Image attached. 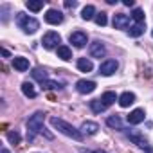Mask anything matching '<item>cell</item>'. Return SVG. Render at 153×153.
<instances>
[{"label": "cell", "instance_id": "1", "mask_svg": "<svg viewBox=\"0 0 153 153\" xmlns=\"http://www.w3.org/2000/svg\"><path fill=\"white\" fill-rule=\"evenodd\" d=\"M51 124H52L56 130H59L63 135H67V137H72L74 140H81V139H83V133H81L79 130H76L72 124H68V123H67V121H63V119L51 117Z\"/></svg>", "mask_w": 153, "mask_h": 153}, {"label": "cell", "instance_id": "2", "mask_svg": "<svg viewBox=\"0 0 153 153\" xmlns=\"http://www.w3.org/2000/svg\"><path fill=\"white\" fill-rule=\"evenodd\" d=\"M43 119H45V114L43 112H36V114H33L27 119V139L33 140V137L36 133H42L45 130L43 128Z\"/></svg>", "mask_w": 153, "mask_h": 153}, {"label": "cell", "instance_id": "3", "mask_svg": "<svg viewBox=\"0 0 153 153\" xmlns=\"http://www.w3.org/2000/svg\"><path fill=\"white\" fill-rule=\"evenodd\" d=\"M16 22H18L20 29H22L24 33H27V34L36 33V31H38V27H40V22H38L36 18H31V16H27V15H24V13H18Z\"/></svg>", "mask_w": 153, "mask_h": 153}, {"label": "cell", "instance_id": "4", "mask_svg": "<svg viewBox=\"0 0 153 153\" xmlns=\"http://www.w3.org/2000/svg\"><path fill=\"white\" fill-rule=\"evenodd\" d=\"M126 135H128V139H130L133 144H137L140 149H144L146 153H153V146H151V144H149V142H148V140H146L139 131H137V130H128V131H126Z\"/></svg>", "mask_w": 153, "mask_h": 153}, {"label": "cell", "instance_id": "5", "mask_svg": "<svg viewBox=\"0 0 153 153\" xmlns=\"http://www.w3.org/2000/svg\"><path fill=\"white\" fill-rule=\"evenodd\" d=\"M59 42H61V38H59V34H58V33H54V31L47 33V34L43 36V40H42V43H43V47H45V49H54V47H59V45H58Z\"/></svg>", "mask_w": 153, "mask_h": 153}, {"label": "cell", "instance_id": "6", "mask_svg": "<svg viewBox=\"0 0 153 153\" xmlns=\"http://www.w3.org/2000/svg\"><path fill=\"white\" fill-rule=\"evenodd\" d=\"M115 70H117V61L115 59H106L99 67V74L101 76H112V74H115Z\"/></svg>", "mask_w": 153, "mask_h": 153}, {"label": "cell", "instance_id": "7", "mask_svg": "<svg viewBox=\"0 0 153 153\" xmlns=\"http://www.w3.org/2000/svg\"><path fill=\"white\" fill-rule=\"evenodd\" d=\"M88 52H90V56H92V58H99V59H101V58L106 54V49H105V45H103L99 40H96V42H92V43H90Z\"/></svg>", "mask_w": 153, "mask_h": 153}, {"label": "cell", "instance_id": "8", "mask_svg": "<svg viewBox=\"0 0 153 153\" xmlns=\"http://www.w3.org/2000/svg\"><path fill=\"white\" fill-rule=\"evenodd\" d=\"M96 83L94 81H87V79H79L78 83H76V90H78L79 94H90L96 90Z\"/></svg>", "mask_w": 153, "mask_h": 153}, {"label": "cell", "instance_id": "9", "mask_svg": "<svg viewBox=\"0 0 153 153\" xmlns=\"http://www.w3.org/2000/svg\"><path fill=\"white\" fill-rule=\"evenodd\" d=\"M68 40H70V43H72L74 47H78V49H81V47H85V45H87V34H85V33H81V31L72 33Z\"/></svg>", "mask_w": 153, "mask_h": 153}, {"label": "cell", "instance_id": "10", "mask_svg": "<svg viewBox=\"0 0 153 153\" xmlns=\"http://www.w3.org/2000/svg\"><path fill=\"white\" fill-rule=\"evenodd\" d=\"M45 22L51 24V25H58V24H61V22H63V15H61V11H58V9H49L47 15H45Z\"/></svg>", "mask_w": 153, "mask_h": 153}, {"label": "cell", "instance_id": "11", "mask_svg": "<svg viewBox=\"0 0 153 153\" xmlns=\"http://www.w3.org/2000/svg\"><path fill=\"white\" fill-rule=\"evenodd\" d=\"M128 25H130L128 15H123V13L114 15V27H115V29H126Z\"/></svg>", "mask_w": 153, "mask_h": 153}, {"label": "cell", "instance_id": "12", "mask_svg": "<svg viewBox=\"0 0 153 153\" xmlns=\"http://www.w3.org/2000/svg\"><path fill=\"white\" fill-rule=\"evenodd\" d=\"M144 117H146L144 110H142V108H135V110L128 115V123H130V124H140V123L144 121Z\"/></svg>", "mask_w": 153, "mask_h": 153}, {"label": "cell", "instance_id": "13", "mask_svg": "<svg viewBox=\"0 0 153 153\" xmlns=\"http://www.w3.org/2000/svg\"><path fill=\"white\" fill-rule=\"evenodd\" d=\"M13 67H15L18 72H25V70L29 68V59H27V58H22V56L13 58Z\"/></svg>", "mask_w": 153, "mask_h": 153}, {"label": "cell", "instance_id": "14", "mask_svg": "<svg viewBox=\"0 0 153 153\" xmlns=\"http://www.w3.org/2000/svg\"><path fill=\"white\" fill-rule=\"evenodd\" d=\"M97 130H99L97 123H92V121H85V123L81 124V133H87V135H94V133H97Z\"/></svg>", "mask_w": 153, "mask_h": 153}, {"label": "cell", "instance_id": "15", "mask_svg": "<svg viewBox=\"0 0 153 153\" xmlns=\"http://www.w3.org/2000/svg\"><path fill=\"white\" fill-rule=\"evenodd\" d=\"M135 103V94H131V92H124V94H121V97H119V105L123 106V108H126V106H130V105H133Z\"/></svg>", "mask_w": 153, "mask_h": 153}, {"label": "cell", "instance_id": "16", "mask_svg": "<svg viewBox=\"0 0 153 153\" xmlns=\"http://www.w3.org/2000/svg\"><path fill=\"white\" fill-rule=\"evenodd\" d=\"M31 74H33V78H34L36 81H40V83L49 81V74H47V70H45V68H40V67H38V68H34Z\"/></svg>", "mask_w": 153, "mask_h": 153}, {"label": "cell", "instance_id": "17", "mask_svg": "<svg viewBox=\"0 0 153 153\" xmlns=\"http://www.w3.org/2000/svg\"><path fill=\"white\" fill-rule=\"evenodd\" d=\"M106 124H108L110 128H115V130H124L123 121H121L119 115H112V117H108V119H106Z\"/></svg>", "mask_w": 153, "mask_h": 153}, {"label": "cell", "instance_id": "18", "mask_svg": "<svg viewBox=\"0 0 153 153\" xmlns=\"http://www.w3.org/2000/svg\"><path fill=\"white\" fill-rule=\"evenodd\" d=\"M78 68H79L81 72H90V70L94 68V65H92L90 59H87V58H79V59H78Z\"/></svg>", "mask_w": 153, "mask_h": 153}, {"label": "cell", "instance_id": "19", "mask_svg": "<svg viewBox=\"0 0 153 153\" xmlns=\"http://www.w3.org/2000/svg\"><path fill=\"white\" fill-rule=\"evenodd\" d=\"M58 58H61V59H70L72 58V51H70V47H67V45H59L58 47Z\"/></svg>", "mask_w": 153, "mask_h": 153}, {"label": "cell", "instance_id": "20", "mask_svg": "<svg viewBox=\"0 0 153 153\" xmlns=\"http://www.w3.org/2000/svg\"><path fill=\"white\" fill-rule=\"evenodd\" d=\"M22 92H24V96H27V97H36V90H34V85L33 83H29V81H25L24 85H22Z\"/></svg>", "mask_w": 153, "mask_h": 153}, {"label": "cell", "instance_id": "21", "mask_svg": "<svg viewBox=\"0 0 153 153\" xmlns=\"http://www.w3.org/2000/svg\"><path fill=\"white\" fill-rule=\"evenodd\" d=\"M90 108H92V112L101 114V112H105V110H106V105H105L101 99H92V101H90Z\"/></svg>", "mask_w": 153, "mask_h": 153}, {"label": "cell", "instance_id": "22", "mask_svg": "<svg viewBox=\"0 0 153 153\" xmlns=\"http://www.w3.org/2000/svg\"><path fill=\"white\" fill-rule=\"evenodd\" d=\"M25 6H27V9L33 11V13H38V11L43 9V2H42V0H29Z\"/></svg>", "mask_w": 153, "mask_h": 153}, {"label": "cell", "instance_id": "23", "mask_svg": "<svg viewBox=\"0 0 153 153\" xmlns=\"http://www.w3.org/2000/svg\"><path fill=\"white\" fill-rule=\"evenodd\" d=\"M142 33H144V25H142V24H135V25H131V27L128 29V34H130L131 38H139Z\"/></svg>", "mask_w": 153, "mask_h": 153}, {"label": "cell", "instance_id": "24", "mask_svg": "<svg viewBox=\"0 0 153 153\" xmlns=\"http://www.w3.org/2000/svg\"><path fill=\"white\" fill-rule=\"evenodd\" d=\"M81 18L83 20H92V18H96V7L94 6H87L85 9H83V13H81Z\"/></svg>", "mask_w": 153, "mask_h": 153}, {"label": "cell", "instance_id": "25", "mask_svg": "<svg viewBox=\"0 0 153 153\" xmlns=\"http://www.w3.org/2000/svg\"><path fill=\"white\" fill-rule=\"evenodd\" d=\"M101 101L108 106V105H112V103H115V101H117V96H115V92H105V94H103V97H101Z\"/></svg>", "mask_w": 153, "mask_h": 153}, {"label": "cell", "instance_id": "26", "mask_svg": "<svg viewBox=\"0 0 153 153\" xmlns=\"http://www.w3.org/2000/svg\"><path fill=\"white\" fill-rule=\"evenodd\" d=\"M42 87L45 90H59V88H63V85L58 83V81H45V83H42Z\"/></svg>", "mask_w": 153, "mask_h": 153}, {"label": "cell", "instance_id": "27", "mask_svg": "<svg viewBox=\"0 0 153 153\" xmlns=\"http://www.w3.org/2000/svg\"><path fill=\"white\" fill-rule=\"evenodd\" d=\"M131 18H133L137 24H142V22H144V11H142V9H139V7H137V9H133Z\"/></svg>", "mask_w": 153, "mask_h": 153}, {"label": "cell", "instance_id": "28", "mask_svg": "<svg viewBox=\"0 0 153 153\" xmlns=\"http://www.w3.org/2000/svg\"><path fill=\"white\" fill-rule=\"evenodd\" d=\"M96 24H97V25H101V27H105V25L108 24L106 13H97V15H96Z\"/></svg>", "mask_w": 153, "mask_h": 153}, {"label": "cell", "instance_id": "29", "mask_svg": "<svg viewBox=\"0 0 153 153\" xmlns=\"http://www.w3.org/2000/svg\"><path fill=\"white\" fill-rule=\"evenodd\" d=\"M7 140L13 142V144H18V142H20V133H18V131H9V133H7Z\"/></svg>", "mask_w": 153, "mask_h": 153}, {"label": "cell", "instance_id": "30", "mask_svg": "<svg viewBox=\"0 0 153 153\" xmlns=\"http://www.w3.org/2000/svg\"><path fill=\"white\" fill-rule=\"evenodd\" d=\"M76 6H78L76 0H67V2H65V7H76Z\"/></svg>", "mask_w": 153, "mask_h": 153}, {"label": "cell", "instance_id": "31", "mask_svg": "<svg viewBox=\"0 0 153 153\" xmlns=\"http://www.w3.org/2000/svg\"><path fill=\"white\" fill-rule=\"evenodd\" d=\"M79 153H106V151H101V149H97V151H88V149H79Z\"/></svg>", "mask_w": 153, "mask_h": 153}, {"label": "cell", "instance_id": "32", "mask_svg": "<svg viewBox=\"0 0 153 153\" xmlns=\"http://www.w3.org/2000/svg\"><path fill=\"white\" fill-rule=\"evenodd\" d=\"M123 4H124V6H133V0H124Z\"/></svg>", "mask_w": 153, "mask_h": 153}, {"label": "cell", "instance_id": "33", "mask_svg": "<svg viewBox=\"0 0 153 153\" xmlns=\"http://www.w3.org/2000/svg\"><path fill=\"white\" fill-rule=\"evenodd\" d=\"M2 54H4L6 58H9V52H7V49H2Z\"/></svg>", "mask_w": 153, "mask_h": 153}, {"label": "cell", "instance_id": "34", "mask_svg": "<svg viewBox=\"0 0 153 153\" xmlns=\"http://www.w3.org/2000/svg\"><path fill=\"white\" fill-rule=\"evenodd\" d=\"M0 153H9V149L7 148H2V149H0Z\"/></svg>", "mask_w": 153, "mask_h": 153}, {"label": "cell", "instance_id": "35", "mask_svg": "<svg viewBox=\"0 0 153 153\" xmlns=\"http://www.w3.org/2000/svg\"><path fill=\"white\" fill-rule=\"evenodd\" d=\"M151 36H153V33H151Z\"/></svg>", "mask_w": 153, "mask_h": 153}]
</instances>
